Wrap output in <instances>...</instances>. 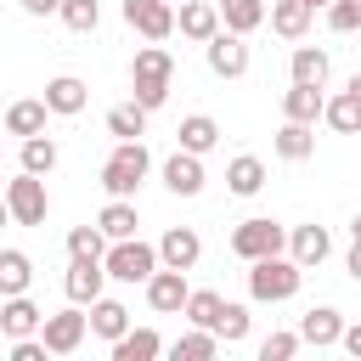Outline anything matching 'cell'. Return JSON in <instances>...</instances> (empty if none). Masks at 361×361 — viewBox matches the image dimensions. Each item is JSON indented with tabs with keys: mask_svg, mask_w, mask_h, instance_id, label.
<instances>
[{
	"mask_svg": "<svg viewBox=\"0 0 361 361\" xmlns=\"http://www.w3.org/2000/svg\"><path fill=\"white\" fill-rule=\"evenodd\" d=\"M102 282H107V265L102 259H73L68 276H62V293L73 305H90V299H102Z\"/></svg>",
	"mask_w": 361,
	"mask_h": 361,
	"instance_id": "cell-13",
	"label": "cell"
},
{
	"mask_svg": "<svg viewBox=\"0 0 361 361\" xmlns=\"http://www.w3.org/2000/svg\"><path fill=\"white\" fill-rule=\"evenodd\" d=\"M299 350V333H271L265 344H259V361H288Z\"/></svg>",
	"mask_w": 361,
	"mask_h": 361,
	"instance_id": "cell-40",
	"label": "cell"
},
{
	"mask_svg": "<svg viewBox=\"0 0 361 361\" xmlns=\"http://www.w3.org/2000/svg\"><path fill=\"white\" fill-rule=\"evenodd\" d=\"M96 226H102V237H107V243H118V237H135V226H141V220H135V203H130V197H113V203L96 214Z\"/></svg>",
	"mask_w": 361,
	"mask_h": 361,
	"instance_id": "cell-27",
	"label": "cell"
},
{
	"mask_svg": "<svg viewBox=\"0 0 361 361\" xmlns=\"http://www.w3.org/2000/svg\"><path fill=\"white\" fill-rule=\"evenodd\" d=\"M0 130H6V124H0Z\"/></svg>",
	"mask_w": 361,
	"mask_h": 361,
	"instance_id": "cell-48",
	"label": "cell"
},
{
	"mask_svg": "<svg viewBox=\"0 0 361 361\" xmlns=\"http://www.w3.org/2000/svg\"><path fill=\"white\" fill-rule=\"evenodd\" d=\"M56 17H62L73 34H96V23H102V6H96V0H62V6H56Z\"/></svg>",
	"mask_w": 361,
	"mask_h": 361,
	"instance_id": "cell-35",
	"label": "cell"
},
{
	"mask_svg": "<svg viewBox=\"0 0 361 361\" xmlns=\"http://www.w3.org/2000/svg\"><path fill=\"white\" fill-rule=\"evenodd\" d=\"M124 327H130V310H124L118 299H90V333H102V338L113 344Z\"/></svg>",
	"mask_w": 361,
	"mask_h": 361,
	"instance_id": "cell-30",
	"label": "cell"
},
{
	"mask_svg": "<svg viewBox=\"0 0 361 361\" xmlns=\"http://www.w3.org/2000/svg\"><path fill=\"white\" fill-rule=\"evenodd\" d=\"M226 186H231L237 197H254V192L265 186V164H259L254 152H243V158H231V164H226Z\"/></svg>",
	"mask_w": 361,
	"mask_h": 361,
	"instance_id": "cell-26",
	"label": "cell"
},
{
	"mask_svg": "<svg viewBox=\"0 0 361 361\" xmlns=\"http://www.w3.org/2000/svg\"><path fill=\"white\" fill-rule=\"evenodd\" d=\"M220 305H226V299H220L214 288H203V293H186V305H180V310H186V322H192V327H214Z\"/></svg>",
	"mask_w": 361,
	"mask_h": 361,
	"instance_id": "cell-37",
	"label": "cell"
},
{
	"mask_svg": "<svg viewBox=\"0 0 361 361\" xmlns=\"http://www.w3.org/2000/svg\"><path fill=\"white\" fill-rule=\"evenodd\" d=\"M203 56H209V73H220V79H243V73H248V45H243V34H231V28H214V34L203 39Z\"/></svg>",
	"mask_w": 361,
	"mask_h": 361,
	"instance_id": "cell-7",
	"label": "cell"
},
{
	"mask_svg": "<svg viewBox=\"0 0 361 361\" xmlns=\"http://www.w3.org/2000/svg\"><path fill=\"white\" fill-rule=\"evenodd\" d=\"M147 169H152V158H147L141 135H135V141H118V147L107 152V164H102V186H107V197H135V186L147 180Z\"/></svg>",
	"mask_w": 361,
	"mask_h": 361,
	"instance_id": "cell-2",
	"label": "cell"
},
{
	"mask_svg": "<svg viewBox=\"0 0 361 361\" xmlns=\"http://www.w3.org/2000/svg\"><path fill=\"white\" fill-rule=\"evenodd\" d=\"M102 265H107V276H118V282H147V276L158 271V248L141 243V237H118V243L102 254Z\"/></svg>",
	"mask_w": 361,
	"mask_h": 361,
	"instance_id": "cell-4",
	"label": "cell"
},
{
	"mask_svg": "<svg viewBox=\"0 0 361 361\" xmlns=\"http://www.w3.org/2000/svg\"><path fill=\"white\" fill-rule=\"evenodd\" d=\"M344 265H350V276H355V282H361V243H355V248H350V259H344Z\"/></svg>",
	"mask_w": 361,
	"mask_h": 361,
	"instance_id": "cell-43",
	"label": "cell"
},
{
	"mask_svg": "<svg viewBox=\"0 0 361 361\" xmlns=\"http://www.w3.org/2000/svg\"><path fill=\"white\" fill-rule=\"evenodd\" d=\"M265 17H271V28H276L282 39H305V28H310V17H316V11H310L305 0H271V11H265Z\"/></svg>",
	"mask_w": 361,
	"mask_h": 361,
	"instance_id": "cell-21",
	"label": "cell"
},
{
	"mask_svg": "<svg viewBox=\"0 0 361 361\" xmlns=\"http://www.w3.org/2000/svg\"><path fill=\"white\" fill-rule=\"evenodd\" d=\"M197 254H203V237H197L192 226H169V231L158 237V265H169V271H192Z\"/></svg>",
	"mask_w": 361,
	"mask_h": 361,
	"instance_id": "cell-10",
	"label": "cell"
},
{
	"mask_svg": "<svg viewBox=\"0 0 361 361\" xmlns=\"http://www.w3.org/2000/svg\"><path fill=\"white\" fill-rule=\"evenodd\" d=\"M350 85H355V90H361V73H355V79H350Z\"/></svg>",
	"mask_w": 361,
	"mask_h": 361,
	"instance_id": "cell-47",
	"label": "cell"
},
{
	"mask_svg": "<svg viewBox=\"0 0 361 361\" xmlns=\"http://www.w3.org/2000/svg\"><path fill=\"white\" fill-rule=\"evenodd\" d=\"M338 333H344V316H338L333 305H316V310H305V316H299V344L327 350V344H338Z\"/></svg>",
	"mask_w": 361,
	"mask_h": 361,
	"instance_id": "cell-15",
	"label": "cell"
},
{
	"mask_svg": "<svg viewBox=\"0 0 361 361\" xmlns=\"http://www.w3.org/2000/svg\"><path fill=\"white\" fill-rule=\"evenodd\" d=\"M322 118H327L338 135H361V90L350 85V90L327 96V102H322Z\"/></svg>",
	"mask_w": 361,
	"mask_h": 361,
	"instance_id": "cell-18",
	"label": "cell"
},
{
	"mask_svg": "<svg viewBox=\"0 0 361 361\" xmlns=\"http://www.w3.org/2000/svg\"><path fill=\"white\" fill-rule=\"evenodd\" d=\"M316 152V130L310 124H299V118H288L282 130H276V158H288V164H305Z\"/></svg>",
	"mask_w": 361,
	"mask_h": 361,
	"instance_id": "cell-24",
	"label": "cell"
},
{
	"mask_svg": "<svg viewBox=\"0 0 361 361\" xmlns=\"http://www.w3.org/2000/svg\"><path fill=\"white\" fill-rule=\"evenodd\" d=\"M56 6H62V0H23V11H28V17H51Z\"/></svg>",
	"mask_w": 361,
	"mask_h": 361,
	"instance_id": "cell-42",
	"label": "cell"
},
{
	"mask_svg": "<svg viewBox=\"0 0 361 361\" xmlns=\"http://www.w3.org/2000/svg\"><path fill=\"white\" fill-rule=\"evenodd\" d=\"M45 113H51V107H45V96H28V102H11L0 124H6L11 135H39V130H45Z\"/></svg>",
	"mask_w": 361,
	"mask_h": 361,
	"instance_id": "cell-23",
	"label": "cell"
},
{
	"mask_svg": "<svg viewBox=\"0 0 361 361\" xmlns=\"http://www.w3.org/2000/svg\"><path fill=\"white\" fill-rule=\"evenodd\" d=\"M85 333H90V316H85L79 305H73V310H56V316L39 322V338H45L51 355H73V350L85 344Z\"/></svg>",
	"mask_w": 361,
	"mask_h": 361,
	"instance_id": "cell-8",
	"label": "cell"
},
{
	"mask_svg": "<svg viewBox=\"0 0 361 361\" xmlns=\"http://www.w3.org/2000/svg\"><path fill=\"white\" fill-rule=\"evenodd\" d=\"M322 102H327L322 85H288V90H282V113L299 118V124H316V118H322Z\"/></svg>",
	"mask_w": 361,
	"mask_h": 361,
	"instance_id": "cell-22",
	"label": "cell"
},
{
	"mask_svg": "<svg viewBox=\"0 0 361 361\" xmlns=\"http://www.w3.org/2000/svg\"><path fill=\"white\" fill-rule=\"evenodd\" d=\"M327 254H333L327 226H293V231H288V259H293V265H305V271H310V265H322Z\"/></svg>",
	"mask_w": 361,
	"mask_h": 361,
	"instance_id": "cell-12",
	"label": "cell"
},
{
	"mask_svg": "<svg viewBox=\"0 0 361 361\" xmlns=\"http://www.w3.org/2000/svg\"><path fill=\"white\" fill-rule=\"evenodd\" d=\"M164 186H169L175 197H197V192H203V158H197V152L164 158Z\"/></svg>",
	"mask_w": 361,
	"mask_h": 361,
	"instance_id": "cell-14",
	"label": "cell"
},
{
	"mask_svg": "<svg viewBox=\"0 0 361 361\" xmlns=\"http://www.w3.org/2000/svg\"><path fill=\"white\" fill-rule=\"evenodd\" d=\"M175 28H180L186 39H197V45H203V39L220 28V6H214V0H186V6L175 11Z\"/></svg>",
	"mask_w": 361,
	"mask_h": 361,
	"instance_id": "cell-17",
	"label": "cell"
},
{
	"mask_svg": "<svg viewBox=\"0 0 361 361\" xmlns=\"http://www.w3.org/2000/svg\"><path fill=\"white\" fill-rule=\"evenodd\" d=\"M6 209H11V220L17 226H45V209H51V197H45V175H17V180H6Z\"/></svg>",
	"mask_w": 361,
	"mask_h": 361,
	"instance_id": "cell-6",
	"label": "cell"
},
{
	"mask_svg": "<svg viewBox=\"0 0 361 361\" xmlns=\"http://www.w3.org/2000/svg\"><path fill=\"white\" fill-rule=\"evenodd\" d=\"M169 85H175V56L152 39L135 51V68H130V102H141L147 113L169 102Z\"/></svg>",
	"mask_w": 361,
	"mask_h": 361,
	"instance_id": "cell-1",
	"label": "cell"
},
{
	"mask_svg": "<svg viewBox=\"0 0 361 361\" xmlns=\"http://www.w3.org/2000/svg\"><path fill=\"white\" fill-rule=\"evenodd\" d=\"M107 135H113V141H135V135H147V107H141V102H118V107L107 113Z\"/></svg>",
	"mask_w": 361,
	"mask_h": 361,
	"instance_id": "cell-29",
	"label": "cell"
},
{
	"mask_svg": "<svg viewBox=\"0 0 361 361\" xmlns=\"http://www.w3.org/2000/svg\"><path fill=\"white\" fill-rule=\"evenodd\" d=\"M68 254H73V259H102V254H107L102 226H73V231H68Z\"/></svg>",
	"mask_w": 361,
	"mask_h": 361,
	"instance_id": "cell-36",
	"label": "cell"
},
{
	"mask_svg": "<svg viewBox=\"0 0 361 361\" xmlns=\"http://www.w3.org/2000/svg\"><path fill=\"white\" fill-rule=\"evenodd\" d=\"M288 248V231L276 226V220H265V214H254V220H243L237 231H231V254L237 259H265V254H282Z\"/></svg>",
	"mask_w": 361,
	"mask_h": 361,
	"instance_id": "cell-5",
	"label": "cell"
},
{
	"mask_svg": "<svg viewBox=\"0 0 361 361\" xmlns=\"http://www.w3.org/2000/svg\"><path fill=\"white\" fill-rule=\"evenodd\" d=\"M34 282V265L23 248H0V293H28Z\"/></svg>",
	"mask_w": 361,
	"mask_h": 361,
	"instance_id": "cell-31",
	"label": "cell"
},
{
	"mask_svg": "<svg viewBox=\"0 0 361 361\" xmlns=\"http://www.w3.org/2000/svg\"><path fill=\"white\" fill-rule=\"evenodd\" d=\"M39 322H45V316H39V305H34L28 293H6V305H0V333H6V338H28Z\"/></svg>",
	"mask_w": 361,
	"mask_h": 361,
	"instance_id": "cell-16",
	"label": "cell"
},
{
	"mask_svg": "<svg viewBox=\"0 0 361 361\" xmlns=\"http://www.w3.org/2000/svg\"><path fill=\"white\" fill-rule=\"evenodd\" d=\"M214 6H220V23L231 34H254L265 23V0H214Z\"/></svg>",
	"mask_w": 361,
	"mask_h": 361,
	"instance_id": "cell-28",
	"label": "cell"
},
{
	"mask_svg": "<svg viewBox=\"0 0 361 361\" xmlns=\"http://www.w3.org/2000/svg\"><path fill=\"white\" fill-rule=\"evenodd\" d=\"M293 85H327V51L322 45H299L293 51Z\"/></svg>",
	"mask_w": 361,
	"mask_h": 361,
	"instance_id": "cell-32",
	"label": "cell"
},
{
	"mask_svg": "<svg viewBox=\"0 0 361 361\" xmlns=\"http://www.w3.org/2000/svg\"><path fill=\"white\" fill-rule=\"evenodd\" d=\"M214 350H220V338H214L209 327H197V333H180V338L169 344V355H175V361H209Z\"/></svg>",
	"mask_w": 361,
	"mask_h": 361,
	"instance_id": "cell-34",
	"label": "cell"
},
{
	"mask_svg": "<svg viewBox=\"0 0 361 361\" xmlns=\"http://www.w3.org/2000/svg\"><path fill=\"white\" fill-rule=\"evenodd\" d=\"M124 23L141 39H169L175 34V6L169 0H124Z\"/></svg>",
	"mask_w": 361,
	"mask_h": 361,
	"instance_id": "cell-9",
	"label": "cell"
},
{
	"mask_svg": "<svg viewBox=\"0 0 361 361\" xmlns=\"http://www.w3.org/2000/svg\"><path fill=\"white\" fill-rule=\"evenodd\" d=\"M85 102H90V90H85V79H73V73H56L51 85H45V107L51 113H85Z\"/></svg>",
	"mask_w": 361,
	"mask_h": 361,
	"instance_id": "cell-19",
	"label": "cell"
},
{
	"mask_svg": "<svg viewBox=\"0 0 361 361\" xmlns=\"http://www.w3.org/2000/svg\"><path fill=\"white\" fill-rule=\"evenodd\" d=\"M209 333H214V338H226V344H237V338H243V333H248V310H243V305H231V299H226V305H220V316H214V327H209Z\"/></svg>",
	"mask_w": 361,
	"mask_h": 361,
	"instance_id": "cell-38",
	"label": "cell"
},
{
	"mask_svg": "<svg viewBox=\"0 0 361 361\" xmlns=\"http://www.w3.org/2000/svg\"><path fill=\"white\" fill-rule=\"evenodd\" d=\"M299 282H305V265H293V259H282V254H265V259H254V271H248V299L276 305V299H293Z\"/></svg>",
	"mask_w": 361,
	"mask_h": 361,
	"instance_id": "cell-3",
	"label": "cell"
},
{
	"mask_svg": "<svg viewBox=\"0 0 361 361\" xmlns=\"http://www.w3.org/2000/svg\"><path fill=\"white\" fill-rule=\"evenodd\" d=\"M305 6H310V11H316V6H327V0H305Z\"/></svg>",
	"mask_w": 361,
	"mask_h": 361,
	"instance_id": "cell-46",
	"label": "cell"
},
{
	"mask_svg": "<svg viewBox=\"0 0 361 361\" xmlns=\"http://www.w3.org/2000/svg\"><path fill=\"white\" fill-rule=\"evenodd\" d=\"M175 135H180V152H197V158H203V152L220 141V124H214L209 113H192V118H180Z\"/></svg>",
	"mask_w": 361,
	"mask_h": 361,
	"instance_id": "cell-25",
	"label": "cell"
},
{
	"mask_svg": "<svg viewBox=\"0 0 361 361\" xmlns=\"http://www.w3.org/2000/svg\"><path fill=\"white\" fill-rule=\"evenodd\" d=\"M23 169L28 175H51L56 169V141L39 130V135H23Z\"/></svg>",
	"mask_w": 361,
	"mask_h": 361,
	"instance_id": "cell-33",
	"label": "cell"
},
{
	"mask_svg": "<svg viewBox=\"0 0 361 361\" xmlns=\"http://www.w3.org/2000/svg\"><path fill=\"white\" fill-rule=\"evenodd\" d=\"M6 220H11V209H6V197H0V226H6Z\"/></svg>",
	"mask_w": 361,
	"mask_h": 361,
	"instance_id": "cell-45",
	"label": "cell"
},
{
	"mask_svg": "<svg viewBox=\"0 0 361 361\" xmlns=\"http://www.w3.org/2000/svg\"><path fill=\"white\" fill-rule=\"evenodd\" d=\"M186 271H169V265H158L152 276H147V305L158 310V316H175L180 305H186Z\"/></svg>",
	"mask_w": 361,
	"mask_h": 361,
	"instance_id": "cell-11",
	"label": "cell"
},
{
	"mask_svg": "<svg viewBox=\"0 0 361 361\" xmlns=\"http://www.w3.org/2000/svg\"><path fill=\"white\" fill-rule=\"evenodd\" d=\"M322 11H327V28H333V34H355V28H361V6H355V0H327Z\"/></svg>",
	"mask_w": 361,
	"mask_h": 361,
	"instance_id": "cell-39",
	"label": "cell"
},
{
	"mask_svg": "<svg viewBox=\"0 0 361 361\" xmlns=\"http://www.w3.org/2000/svg\"><path fill=\"white\" fill-rule=\"evenodd\" d=\"M338 344H344V350L361 361V322H355V327H344V333H338Z\"/></svg>",
	"mask_w": 361,
	"mask_h": 361,
	"instance_id": "cell-41",
	"label": "cell"
},
{
	"mask_svg": "<svg viewBox=\"0 0 361 361\" xmlns=\"http://www.w3.org/2000/svg\"><path fill=\"white\" fill-rule=\"evenodd\" d=\"M350 237H355V243H361V214H355V220H350Z\"/></svg>",
	"mask_w": 361,
	"mask_h": 361,
	"instance_id": "cell-44",
	"label": "cell"
},
{
	"mask_svg": "<svg viewBox=\"0 0 361 361\" xmlns=\"http://www.w3.org/2000/svg\"><path fill=\"white\" fill-rule=\"evenodd\" d=\"M164 350V338L152 333V327H124L118 338H113V361H152Z\"/></svg>",
	"mask_w": 361,
	"mask_h": 361,
	"instance_id": "cell-20",
	"label": "cell"
}]
</instances>
